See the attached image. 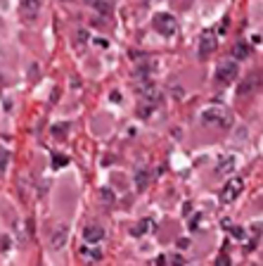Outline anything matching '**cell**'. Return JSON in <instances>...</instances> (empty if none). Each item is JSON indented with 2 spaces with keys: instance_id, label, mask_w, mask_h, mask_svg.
<instances>
[{
  "instance_id": "cell-14",
  "label": "cell",
  "mask_w": 263,
  "mask_h": 266,
  "mask_svg": "<svg viewBox=\"0 0 263 266\" xmlns=\"http://www.w3.org/2000/svg\"><path fill=\"white\" fill-rule=\"evenodd\" d=\"M233 169H235V157H221V162H218V171L230 173Z\"/></svg>"
},
{
  "instance_id": "cell-21",
  "label": "cell",
  "mask_w": 263,
  "mask_h": 266,
  "mask_svg": "<svg viewBox=\"0 0 263 266\" xmlns=\"http://www.w3.org/2000/svg\"><path fill=\"white\" fill-rule=\"evenodd\" d=\"M102 198H105V200H114V193H109V190L105 188V190H102Z\"/></svg>"
},
{
  "instance_id": "cell-8",
  "label": "cell",
  "mask_w": 263,
  "mask_h": 266,
  "mask_svg": "<svg viewBox=\"0 0 263 266\" xmlns=\"http://www.w3.org/2000/svg\"><path fill=\"white\" fill-rule=\"evenodd\" d=\"M83 238H86V242H92V245H97L100 240L105 238V228L97 226V224H90V226L83 228Z\"/></svg>"
},
{
  "instance_id": "cell-4",
  "label": "cell",
  "mask_w": 263,
  "mask_h": 266,
  "mask_svg": "<svg viewBox=\"0 0 263 266\" xmlns=\"http://www.w3.org/2000/svg\"><path fill=\"white\" fill-rule=\"evenodd\" d=\"M242 190H244V181L242 178H230L228 183L223 186V190H221V202L223 204H230V202H235L239 195H242Z\"/></svg>"
},
{
  "instance_id": "cell-15",
  "label": "cell",
  "mask_w": 263,
  "mask_h": 266,
  "mask_svg": "<svg viewBox=\"0 0 263 266\" xmlns=\"http://www.w3.org/2000/svg\"><path fill=\"white\" fill-rule=\"evenodd\" d=\"M7 162H10V152L7 150H0V173L7 171Z\"/></svg>"
},
{
  "instance_id": "cell-13",
  "label": "cell",
  "mask_w": 263,
  "mask_h": 266,
  "mask_svg": "<svg viewBox=\"0 0 263 266\" xmlns=\"http://www.w3.org/2000/svg\"><path fill=\"white\" fill-rule=\"evenodd\" d=\"M154 228V221L152 219H143L138 226H135V231H133V235H145L147 231H152Z\"/></svg>"
},
{
  "instance_id": "cell-2",
  "label": "cell",
  "mask_w": 263,
  "mask_h": 266,
  "mask_svg": "<svg viewBox=\"0 0 263 266\" xmlns=\"http://www.w3.org/2000/svg\"><path fill=\"white\" fill-rule=\"evenodd\" d=\"M152 24H154V29H157L161 36H166V38H171L173 33L178 31V22H175V17H173V14H169V12L154 14Z\"/></svg>"
},
{
  "instance_id": "cell-18",
  "label": "cell",
  "mask_w": 263,
  "mask_h": 266,
  "mask_svg": "<svg viewBox=\"0 0 263 266\" xmlns=\"http://www.w3.org/2000/svg\"><path fill=\"white\" fill-rule=\"evenodd\" d=\"M169 259H171V264H175V266H185V262L180 259V257H175V254H173V257H169Z\"/></svg>"
},
{
  "instance_id": "cell-3",
  "label": "cell",
  "mask_w": 263,
  "mask_h": 266,
  "mask_svg": "<svg viewBox=\"0 0 263 266\" xmlns=\"http://www.w3.org/2000/svg\"><path fill=\"white\" fill-rule=\"evenodd\" d=\"M261 88H263V76L259 71H251L249 76H244V81L239 83V91L237 93L242 95V98H249V95L259 93Z\"/></svg>"
},
{
  "instance_id": "cell-7",
  "label": "cell",
  "mask_w": 263,
  "mask_h": 266,
  "mask_svg": "<svg viewBox=\"0 0 263 266\" xmlns=\"http://www.w3.org/2000/svg\"><path fill=\"white\" fill-rule=\"evenodd\" d=\"M40 12V0H22L19 2V14L24 19H33Z\"/></svg>"
},
{
  "instance_id": "cell-20",
  "label": "cell",
  "mask_w": 263,
  "mask_h": 266,
  "mask_svg": "<svg viewBox=\"0 0 263 266\" xmlns=\"http://www.w3.org/2000/svg\"><path fill=\"white\" fill-rule=\"evenodd\" d=\"M233 235H235V238H244V231H242V228H233Z\"/></svg>"
},
{
  "instance_id": "cell-17",
  "label": "cell",
  "mask_w": 263,
  "mask_h": 266,
  "mask_svg": "<svg viewBox=\"0 0 263 266\" xmlns=\"http://www.w3.org/2000/svg\"><path fill=\"white\" fill-rule=\"evenodd\" d=\"M216 266H230V257H228V254H221V257L216 259Z\"/></svg>"
},
{
  "instance_id": "cell-19",
  "label": "cell",
  "mask_w": 263,
  "mask_h": 266,
  "mask_svg": "<svg viewBox=\"0 0 263 266\" xmlns=\"http://www.w3.org/2000/svg\"><path fill=\"white\" fill-rule=\"evenodd\" d=\"M53 164H55V166H64V164H66V160H64V157H55V160H53Z\"/></svg>"
},
{
  "instance_id": "cell-16",
  "label": "cell",
  "mask_w": 263,
  "mask_h": 266,
  "mask_svg": "<svg viewBox=\"0 0 263 266\" xmlns=\"http://www.w3.org/2000/svg\"><path fill=\"white\" fill-rule=\"evenodd\" d=\"M152 112H154V105H140V109H138V114H140L143 119H147Z\"/></svg>"
},
{
  "instance_id": "cell-10",
  "label": "cell",
  "mask_w": 263,
  "mask_h": 266,
  "mask_svg": "<svg viewBox=\"0 0 263 266\" xmlns=\"http://www.w3.org/2000/svg\"><path fill=\"white\" fill-rule=\"evenodd\" d=\"M79 254L86 259V262H100L102 259V250L100 247H95V245H83V247H79Z\"/></svg>"
},
{
  "instance_id": "cell-9",
  "label": "cell",
  "mask_w": 263,
  "mask_h": 266,
  "mask_svg": "<svg viewBox=\"0 0 263 266\" xmlns=\"http://www.w3.org/2000/svg\"><path fill=\"white\" fill-rule=\"evenodd\" d=\"M216 45H218L216 36H213V33H204L202 40H199V57H206V55H211L213 50H216Z\"/></svg>"
},
{
  "instance_id": "cell-11",
  "label": "cell",
  "mask_w": 263,
  "mask_h": 266,
  "mask_svg": "<svg viewBox=\"0 0 263 266\" xmlns=\"http://www.w3.org/2000/svg\"><path fill=\"white\" fill-rule=\"evenodd\" d=\"M249 53H251V48L247 43H235V48H233V57L235 60H247Z\"/></svg>"
},
{
  "instance_id": "cell-1",
  "label": "cell",
  "mask_w": 263,
  "mask_h": 266,
  "mask_svg": "<svg viewBox=\"0 0 263 266\" xmlns=\"http://www.w3.org/2000/svg\"><path fill=\"white\" fill-rule=\"evenodd\" d=\"M202 121L204 124H209V126H218V129H223V131H228V129H233V112L228 109V107L223 105H209L202 109Z\"/></svg>"
},
{
  "instance_id": "cell-6",
  "label": "cell",
  "mask_w": 263,
  "mask_h": 266,
  "mask_svg": "<svg viewBox=\"0 0 263 266\" xmlns=\"http://www.w3.org/2000/svg\"><path fill=\"white\" fill-rule=\"evenodd\" d=\"M66 238H69V228L64 224H59V226L53 231V235H50V245H53V250H62L66 245Z\"/></svg>"
},
{
  "instance_id": "cell-12",
  "label": "cell",
  "mask_w": 263,
  "mask_h": 266,
  "mask_svg": "<svg viewBox=\"0 0 263 266\" xmlns=\"http://www.w3.org/2000/svg\"><path fill=\"white\" fill-rule=\"evenodd\" d=\"M147 183H149V171L147 169H138L135 171V186L140 188V190H145Z\"/></svg>"
},
{
  "instance_id": "cell-5",
  "label": "cell",
  "mask_w": 263,
  "mask_h": 266,
  "mask_svg": "<svg viewBox=\"0 0 263 266\" xmlns=\"http://www.w3.org/2000/svg\"><path fill=\"white\" fill-rule=\"evenodd\" d=\"M237 76H239V69H237L235 62H223V65L218 66V71H216V81L221 86H230Z\"/></svg>"
}]
</instances>
